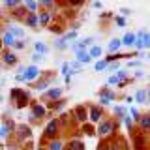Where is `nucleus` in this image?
Listing matches in <instances>:
<instances>
[{"instance_id":"obj_1","label":"nucleus","mask_w":150,"mask_h":150,"mask_svg":"<svg viewBox=\"0 0 150 150\" xmlns=\"http://www.w3.org/2000/svg\"><path fill=\"white\" fill-rule=\"evenodd\" d=\"M40 77H41L40 68L32 64V66H26V68H21V69H19V73L15 75V81H19V83H34Z\"/></svg>"},{"instance_id":"obj_2","label":"nucleus","mask_w":150,"mask_h":150,"mask_svg":"<svg viewBox=\"0 0 150 150\" xmlns=\"http://www.w3.org/2000/svg\"><path fill=\"white\" fill-rule=\"evenodd\" d=\"M9 98L13 101V107H17V109H23L30 103V92L25 90V88H11Z\"/></svg>"},{"instance_id":"obj_3","label":"nucleus","mask_w":150,"mask_h":150,"mask_svg":"<svg viewBox=\"0 0 150 150\" xmlns=\"http://www.w3.org/2000/svg\"><path fill=\"white\" fill-rule=\"evenodd\" d=\"M56 135H58V118H51L49 122H47L45 129H43V139L54 141Z\"/></svg>"},{"instance_id":"obj_4","label":"nucleus","mask_w":150,"mask_h":150,"mask_svg":"<svg viewBox=\"0 0 150 150\" xmlns=\"http://www.w3.org/2000/svg\"><path fill=\"white\" fill-rule=\"evenodd\" d=\"M96 41V38H92V36H88V38H83V40H79V41H73V43H69L68 49H71L73 53H81V51H86V47Z\"/></svg>"},{"instance_id":"obj_5","label":"nucleus","mask_w":150,"mask_h":150,"mask_svg":"<svg viewBox=\"0 0 150 150\" xmlns=\"http://www.w3.org/2000/svg\"><path fill=\"white\" fill-rule=\"evenodd\" d=\"M62 94H64V88L60 86H53V88H47V90L41 94L45 101H56V100H62Z\"/></svg>"},{"instance_id":"obj_6","label":"nucleus","mask_w":150,"mask_h":150,"mask_svg":"<svg viewBox=\"0 0 150 150\" xmlns=\"http://www.w3.org/2000/svg\"><path fill=\"white\" fill-rule=\"evenodd\" d=\"M98 94H100V107L111 105V103L115 101V98H116V94L112 92V90H109V86H103Z\"/></svg>"},{"instance_id":"obj_7","label":"nucleus","mask_w":150,"mask_h":150,"mask_svg":"<svg viewBox=\"0 0 150 150\" xmlns=\"http://www.w3.org/2000/svg\"><path fill=\"white\" fill-rule=\"evenodd\" d=\"M30 109H32V112L28 115V120H40V118H43L45 112H47V107L41 105V103H32Z\"/></svg>"},{"instance_id":"obj_8","label":"nucleus","mask_w":150,"mask_h":150,"mask_svg":"<svg viewBox=\"0 0 150 150\" xmlns=\"http://www.w3.org/2000/svg\"><path fill=\"white\" fill-rule=\"evenodd\" d=\"M112 131H115L112 120H101L98 126V135H101V137H109V135H112Z\"/></svg>"},{"instance_id":"obj_9","label":"nucleus","mask_w":150,"mask_h":150,"mask_svg":"<svg viewBox=\"0 0 150 150\" xmlns=\"http://www.w3.org/2000/svg\"><path fill=\"white\" fill-rule=\"evenodd\" d=\"M15 133H17V141H26L32 137V128L26 124H21L15 128Z\"/></svg>"},{"instance_id":"obj_10","label":"nucleus","mask_w":150,"mask_h":150,"mask_svg":"<svg viewBox=\"0 0 150 150\" xmlns=\"http://www.w3.org/2000/svg\"><path fill=\"white\" fill-rule=\"evenodd\" d=\"M90 122H101L103 120V107L100 105H90V111L86 112Z\"/></svg>"},{"instance_id":"obj_11","label":"nucleus","mask_w":150,"mask_h":150,"mask_svg":"<svg viewBox=\"0 0 150 150\" xmlns=\"http://www.w3.org/2000/svg\"><path fill=\"white\" fill-rule=\"evenodd\" d=\"M36 15H38V25H40V26H49L51 21H53V13H51V11H45V9L38 11Z\"/></svg>"},{"instance_id":"obj_12","label":"nucleus","mask_w":150,"mask_h":150,"mask_svg":"<svg viewBox=\"0 0 150 150\" xmlns=\"http://www.w3.org/2000/svg\"><path fill=\"white\" fill-rule=\"evenodd\" d=\"M73 116H75V120L79 122V124H84V122L88 120V115H86V109H84L83 105H77L73 109Z\"/></svg>"},{"instance_id":"obj_13","label":"nucleus","mask_w":150,"mask_h":150,"mask_svg":"<svg viewBox=\"0 0 150 150\" xmlns=\"http://www.w3.org/2000/svg\"><path fill=\"white\" fill-rule=\"evenodd\" d=\"M2 60H4V64H6V66H9V68L19 62L17 54L13 53V51H4V53H2Z\"/></svg>"},{"instance_id":"obj_14","label":"nucleus","mask_w":150,"mask_h":150,"mask_svg":"<svg viewBox=\"0 0 150 150\" xmlns=\"http://www.w3.org/2000/svg\"><path fill=\"white\" fill-rule=\"evenodd\" d=\"M86 53H88V56H90L92 60H100L101 54H103V47L101 45H92V47L86 49Z\"/></svg>"},{"instance_id":"obj_15","label":"nucleus","mask_w":150,"mask_h":150,"mask_svg":"<svg viewBox=\"0 0 150 150\" xmlns=\"http://www.w3.org/2000/svg\"><path fill=\"white\" fill-rule=\"evenodd\" d=\"M60 75L64 77V81H66V83H69V81L73 79L75 71H73L71 68H69V64H68V62H64V64H62V68H60Z\"/></svg>"},{"instance_id":"obj_16","label":"nucleus","mask_w":150,"mask_h":150,"mask_svg":"<svg viewBox=\"0 0 150 150\" xmlns=\"http://www.w3.org/2000/svg\"><path fill=\"white\" fill-rule=\"evenodd\" d=\"M15 126H13V122L11 120H8L6 124H0V139L2 141H6L8 137H9V131H11Z\"/></svg>"},{"instance_id":"obj_17","label":"nucleus","mask_w":150,"mask_h":150,"mask_svg":"<svg viewBox=\"0 0 150 150\" xmlns=\"http://www.w3.org/2000/svg\"><path fill=\"white\" fill-rule=\"evenodd\" d=\"M120 47H122L120 38H112V40L109 41V45H107V51H109L111 54H116V53L120 51Z\"/></svg>"},{"instance_id":"obj_18","label":"nucleus","mask_w":150,"mask_h":150,"mask_svg":"<svg viewBox=\"0 0 150 150\" xmlns=\"http://www.w3.org/2000/svg\"><path fill=\"white\" fill-rule=\"evenodd\" d=\"M75 62H79L81 66H84V64H90L92 58L88 56L86 51H81V53H75Z\"/></svg>"},{"instance_id":"obj_19","label":"nucleus","mask_w":150,"mask_h":150,"mask_svg":"<svg viewBox=\"0 0 150 150\" xmlns=\"http://www.w3.org/2000/svg\"><path fill=\"white\" fill-rule=\"evenodd\" d=\"M143 32H144V30H139L137 34H135L133 45H131V47H135V53H141V51L144 49V47H143Z\"/></svg>"},{"instance_id":"obj_20","label":"nucleus","mask_w":150,"mask_h":150,"mask_svg":"<svg viewBox=\"0 0 150 150\" xmlns=\"http://www.w3.org/2000/svg\"><path fill=\"white\" fill-rule=\"evenodd\" d=\"M8 32L13 36V40H25V30L21 26H9Z\"/></svg>"},{"instance_id":"obj_21","label":"nucleus","mask_w":150,"mask_h":150,"mask_svg":"<svg viewBox=\"0 0 150 150\" xmlns=\"http://www.w3.org/2000/svg\"><path fill=\"white\" fill-rule=\"evenodd\" d=\"M0 41H2V45L9 47V49H11V47H13V43H15V40H13V36L9 34L8 30H2V38H0Z\"/></svg>"},{"instance_id":"obj_22","label":"nucleus","mask_w":150,"mask_h":150,"mask_svg":"<svg viewBox=\"0 0 150 150\" xmlns=\"http://www.w3.org/2000/svg\"><path fill=\"white\" fill-rule=\"evenodd\" d=\"M139 128L143 129V131H150V112L148 115H141V118H139Z\"/></svg>"},{"instance_id":"obj_23","label":"nucleus","mask_w":150,"mask_h":150,"mask_svg":"<svg viewBox=\"0 0 150 150\" xmlns=\"http://www.w3.org/2000/svg\"><path fill=\"white\" fill-rule=\"evenodd\" d=\"M133 40H135V32H126L124 36L120 38V41H122V47H131L133 45Z\"/></svg>"},{"instance_id":"obj_24","label":"nucleus","mask_w":150,"mask_h":150,"mask_svg":"<svg viewBox=\"0 0 150 150\" xmlns=\"http://www.w3.org/2000/svg\"><path fill=\"white\" fill-rule=\"evenodd\" d=\"M34 53H36V54L45 56L47 53H49V47H47L43 41H36V43H34Z\"/></svg>"},{"instance_id":"obj_25","label":"nucleus","mask_w":150,"mask_h":150,"mask_svg":"<svg viewBox=\"0 0 150 150\" xmlns=\"http://www.w3.org/2000/svg\"><path fill=\"white\" fill-rule=\"evenodd\" d=\"M23 8H25L28 13H38V9H40L38 2H34V0H25V2H23Z\"/></svg>"},{"instance_id":"obj_26","label":"nucleus","mask_w":150,"mask_h":150,"mask_svg":"<svg viewBox=\"0 0 150 150\" xmlns=\"http://www.w3.org/2000/svg\"><path fill=\"white\" fill-rule=\"evenodd\" d=\"M135 103H139V105H143V103H146V90L144 88H139L137 92H135Z\"/></svg>"},{"instance_id":"obj_27","label":"nucleus","mask_w":150,"mask_h":150,"mask_svg":"<svg viewBox=\"0 0 150 150\" xmlns=\"http://www.w3.org/2000/svg\"><path fill=\"white\" fill-rule=\"evenodd\" d=\"M64 150H84V144L81 143V139H71Z\"/></svg>"},{"instance_id":"obj_28","label":"nucleus","mask_w":150,"mask_h":150,"mask_svg":"<svg viewBox=\"0 0 150 150\" xmlns=\"http://www.w3.org/2000/svg\"><path fill=\"white\" fill-rule=\"evenodd\" d=\"M25 23H26V26H30V28H38L40 25H38V15L36 13H28V15L25 17Z\"/></svg>"},{"instance_id":"obj_29","label":"nucleus","mask_w":150,"mask_h":150,"mask_svg":"<svg viewBox=\"0 0 150 150\" xmlns=\"http://www.w3.org/2000/svg\"><path fill=\"white\" fill-rule=\"evenodd\" d=\"M64 148H66V144H64V141H60V139L51 141L49 146H47V150H64Z\"/></svg>"},{"instance_id":"obj_30","label":"nucleus","mask_w":150,"mask_h":150,"mask_svg":"<svg viewBox=\"0 0 150 150\" xmlns=\"http://www.w3.org/2000/svg\"><path fill=\"white\" fill-rule=\"evenodd\" d=\"M53 45H54V49H56V51H66V49H68V47H69V43H68V41L64 40L62 36H60L58 40H56L54 43H53Z\"/></svg>"},{"instance_id":"obj_31","label":"nucleus","mask_w":150,"mask_h":150,"mask_svg":"<svg viewBox=\"0 0 150 150\" xmlns=\"http://www.w3.org/2000/svg\"><path fill=\"white\" fill-rule=\"evenodd\" d=\"M64 105H66V100H56V101H51L47 109H53V111H60V109H62Z\"/></svg>"},{"instance_id":"obj_32","label":"nucleus","mask_w":150,"mask_h":150,"mask_svg":"<svg viewBox=\"0 0 150 150\" xmlns=\"http://www.w3.org/2000/svg\"><path fill=\"white\" fill-rule=\"evenodd\" d=\"M107 66H109V62H107V60H96V64H94V69H96V71H105L107 69Z\"/></svg>"},{"instance_id":"obj_33","label":"nucleus","mask_w":150,"mask_h":150,"mask_svg":"<svg viewBox=\"0 0 150 150\" xmlns=\"http://www.w3.org/2000/svg\"><path fill=\"white\" fill-rule=\"evenodd\" d=\"M26 15H28V11L23 8V4H21L19 8H15V11H13V17H17V19H25Z\"/></svg>"},{"instance_id":"obj_34","label":"nucleus","mask_w":150,"mask_h":150,"mask_svg":"<svg viewBox=\"0 0 150 150\" xmlns=\"http://www.w3.org/2000/svg\"><path fill=\"white\" fill-rule=\"evenodd\" d=\"M77 36H79V32L77 30H75V28H73V30H69V32H64V40L66 41H68V43H69V41H71V40H77Z\"/></svg>"},{"instance_id":"obj_35","label":"nucleus","mask_w":150,"mask_h":150,"mask_svg":"<svg viewBox=\"0 0 150 150\" xmlns=\"http://www.w3.org/2000/svg\"><path fill=\"white\" fill-rule=\"evenodd\" d=\"M129 118L133 120V122H139V118H141V112L137 111V107H129Z\"/></svg>"},{"instance_id":"obj_36","label":"nucleus","mask_w":150,"mask_h":150,"mask_svg":"<svg viewBox=\"0 0 150 150\" xmlns=\"http://www.w3.org/2000/svg\"><path fill=\"white\" fill-rule=\"evenodd\" d=\"M25 47H26V41H25V40H15V43H13L11 51H23Z\"/></svg>"},{"instance_id":"obj_37","label":"nucleus","mask_w":150,"mask_h":150,"mask_svg":"<svg viewBox=\"0 0 150 150\" xmlns=\"http://www.w3.org/2000/svg\"><path fill=\"white\" fill-rule=\"evenodd\" d=\"M115 115L122 118V116L128 115V109H126V107H122V105H120V107H118V105H115Z\"/></svg>"},{"instance_id":"obj_38","label":"nucleus","mask_w":150,"mask_h":150,"mask_svg":"<svg viewBox=\"0 0 150 150\" xmlns=\"http://www.w3.org/2000/svg\"><path fill=\"white\" fill-rule=\"evenodd\" d=\"M122 122H124V126H126V128H128L129 131H131V129H133V120H131V118H129V115H126V116H122Z\"/></svg>"},{"instance_id":"obj_39","label":"nucleus","mask_w":150,"mask_h":150,"mask_svg":"<svg viewBox=\"0 0 150 150\" xmlns=\"http://www.w3.org/2000/svg\"><path fill=\"white\" fill-rule=\"evenodd\" d=\"M115 75H116V77H118V81H120V83H126V77H128V71L120 68V69H118V71H116Z\"/></svg>"},{"instance_id":"obj_40","label":"nucleus","mask_w":150,"mask_h":150,"mask_svg":"<svg viewBox=\"0 0 150 150\" xmlns=\"http://www.w3.org/2000/svg\"><path fill=\"white\" fill-rule=\"evenodd\" d=\"M143 47H144V49H150V34L146 30L143 32Z\"/></svg>"},{"instance_id":"obj_41","label":"nucleus","mask_w":150,"mask_h":150,"mask_svg":"<svg viewBox=\"0 0 150 150\" xmlns=\"http://www.w3.org/2000/svg\"><path fill=\"white\" fill-rule=\"evenodd\" d=\"M49 30H51V32H54V34L64 36V28H62V26H58V25H49Z\"/></svg>"},{"instance_id":"obj_42","label":"nucleus","mask_w":150,"mask_h":150,"mask_svg":"<svg viewBox=\"0 0 150 150\" xmlns=\"http://www.w3.org/2000/svg\"><path fill=\"white\" fill-rule=\"evenodd\" d=\"M109 150H124V148H122V143L116 139V141H112V143L109 144Z\"/></svg>"},{"instance_id":"obj_43","label":"nucleus","mask_w":150,"mask_h":150,"mask_svg":"<svg viewBox=\"0 0 150 150\" xmlns=\"http://www.w3.org/2000/svg\"><path fill=\"white\" fill-rule=\"evenodd\" d=\"M19 6H21L19 0H8V2H4V8H19Z\"/></svg>"},{"instance_id":"obj_44","label":"nucleus","mask_w":150,"mask_h":150,"mask_svg":"<svg viewBox=\"0 0 150 150\" xmlns=\"http://www.w3.org/2000/svg\"><path fill=\"white\" fill-rule=\"evenodd\" d=\"M69 68H71L73 71L77 73V71H81V69H83V66L79 64V62H75V60H73V62H69Z\"/></svg>"},{"instance_id":"obj_45","label":"nucleus","mask_w":150,"mask_h":150,"mask_svg":"<svg viewBox=\"0 0 150 150\" xmlns=\"http://www.w3.org/2000/svg\"><path fill=\"white\" fill-rule=\"evenodd\" d=\"M115 23L118 26H126V17H122V15H116L115 17Z\"/></svg>"},{"instance_id":"obj_46","label":"nucleus","mask_w":150,"mask_h":150,"mask_svg":"<svg viewBox=\"0 0 150 150\" xmlns=\"http://www.w3.org/2000/svg\"><path fill=\"white\" fill-rule=\"evenodd\" d=\"M107 69H111V71H118V69H120V62H111L109 66H107Z\"/></svg>"},{"instance_id":"obj_47","label":"nucleus","mask_w":150,"mask_h":150,"mask_svg":"<svg viewBox=\"0 0 150 150\" xmlns=\"http://www.w3.org/2000/svg\"><path fill=\"white\" fill-rule=\"evenodd\" d=\"M49 83H51L49 79H45V81H40V83H36L34 86H36V88H47V86H49Z\"/></svg>"},{"instance_id":"obj_48","label":"nucleus","mask_w":150,"mask_h":150,"mask_svg":"<svg viewBox=\"0 0 150 150\" xmlns=\"http://www.w3.org/2000/svg\"><path fill=\"white\" fill-rule=\"evenodd\" d=\"M41 58H43V56H41V54H36V53H32V56H30V60L34 62V66H36L38 62H41Z\"/></svg>"},{"instance_id":"obj_49","label":"nucleus","mask_w":150,"mask_h":150,"mask_svg":"<svg viewBox=\"0 0 150 150\" xmlns=\"http://www.w3.org/2000/svg\"><path fill=\"white\" fill-rule=\"evenodd\" d=\"M128 66H129V68H141V66H143V62H141V60H129Z\"/></svg>"},{"instance_id":"obj_50","label":"nucleus","mask_w":150,"mask_h":150,"mask_svg":"<svg viewBox=\"0 0 150 150\" xmlns=\"http://www.w3.org/2000/svg\"><path fill=\"white\" fill-rule=\"evenodd\" d=\"M107 84H120V81H118V77H116V75H111V77L107 79Z\"/></svg>"},{"instance_id":"obj_51","label":"nucleus","mask_w":150,"mask_h":150,"mask_svg":"<svg viewBox=\"0 0 150 150\" xmlns=\"http://www.w3.org/2000/svg\"><path fill=\"white\" fill-rule=\"evenodd\" d=\"M98 150H109V143H107V141H101V143L98 144Z\"/></svg>"},{"instance_id":"obj_52","label":"nucleus","mask_w":150,"mask_h":150,"mask_svg":"<svg viewBox=\"0 0 150 150\" xmlns=\"http://www.w3.org/2000/svg\"><path fill=\"white\" fill-rule=\"evenodd\" d=\"M83 131H84L86 135H94V129H92V126H86V124H84V126H83Z\"/></svg>"},{"instance_id":"obj_53","label":"nucleus","mask_w":150,"mask_h":150,"mask_svg":"<svg viewBox=\"0 0 150 150\" xmlns=\"http://www.w3.org/2000/svg\"><path fill=\"white\" fill-rule=\"evenodd\" d=\"M120 13H122V17H124V15H129L131 9H129V8H120Z\"/></svg>"},{"instance_id":"obj_54","label":"nucleus","mask_w":150,"mask_h":150,"mask_svg":"<svg viewBox=\"0 0 150 150\" xmlns=\"http://www.w3.org/2000/svg\"><path fill=\"white\" fill-rule=\"evenodd\" d=\"M135 77H137V79H143V77H144V73L141 71V69H137V71H135Z\"/></svg>"},{"instance_id":"obj_55","label":"nucleus","mask_w":150,"mask_h":150,"mask_svg":"<svg viewBox=\"0 0 150 150\" xmlns=\"http://www.w3.org/2000/svg\"><path fill=\"white\" fill-rule=\"evenodd\" d=\"M101 6H103V4H101V2H92V8H96V9H100Z\"/></svg>"},{"instance_id":"obj_56","label":"nucleus","mask_w":150,"mask_h":150,"mask_svg":"<svg viewBox=\"0 0 150 150\" xmlns=\"http://www.w3.org/2000/svg\"><path fill=\"white\" fill-rule=\"evenodd\" d=\"M146 103H150V90H146Z\"/></svg>"},{"instance_id":"obj_57","label":"nucleus","mask_w":150,"mask_h":150,"mask_svg":"<svg viewBox=\"0 0 150 150\" xmlns=\"http://www.w3.org/2000/svg\"><path fill=\"white\" fill-rule=\"evenodd\" d=\"M2 47H4V45H2V41H0V54H2Z\"/></svg>"},{"instance_id":"obj_58","label":"nucleus","mask_w":150,"mask_h":150,"mask_svg":"<svg viewBox=\"0 0 150 150\" xmlns=\"http://www.w3.org/2000/svg\"><path fill=\"white\" fill-rule=\"evenodd\" d=\"M38 150H45V148H38Z\"/></svg>"},{"instance_id":"obj_59","label":"nucleus","mask_w":150,"mask_h":150,"mask_svg":"<svg viewBox=\"0 0 150 150\" xmlns=\"http://www.w3.org/2000/svg\"><path fill=\"white\" fill-rule=\"evenodd\" d=\"M146 150H150V148H146Z\"/></svg>"}]
</instances>
